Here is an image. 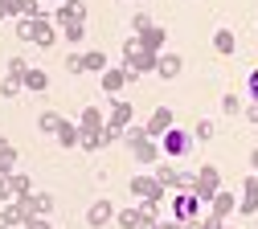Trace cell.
Returning <instances> with one entry per match:
<instances>
[{
  "instance_id": "obj_1",
  "label": "cell",
  "mask_w": 258,
  "mask_h": 229,
  "mask_svg": "<svg viewBox=\"0 0 258 229\" xmlns=\"http://www.w3.org/2000/svg\"><path fill=\"white\" fill-rule=\"evenodd\" d=\"M156 61H160V53L144 49L140 37H127V41H123V65H127L136 78H140V74H152V70H156Z\"/></svg>"
},
{
  "instance_id": "obj_2",
  "label": "cell",
  "mask_w": 258,
  "mask_h": 229,
  "mask_svg": "<svg viewBox=\"0 0 258 229\" xmlns=\"http://www.w3.org/2000/svg\"><path fill=\"white\" fill-rule=\"evenodd\" d=\"M192 143H197V135L192 131H184V127H172L164 139H160V151H164L168 160H184L188 151H192Z\"/></svg>"
},
{
  "instance_id": "obj_3",
  "label": "cell",
  "mask_w": 258,
  "mask_h": 229,
  "mask_svg": "<svg viewBox=\"0 0 258 229\" xmlns=\"http://www.w3.org/2000/svg\"><path fill=\"white\" fill-rule=\"evenodd\" d=\"M201 205H205V201H201L192 188L172 192V221H180V225H184V221H197V217H201Z\"/></svg>"
},
{
  "instance_id": "obj_4",
  "label": "cell",
  "mask_w": 258,
  "mask_h": 229,
  "mask_svg": "<svg viewBox=\"0 0 258 229\" xmlns=\"http://www.w3.org/2000/svg\"><path fill=\"white\" fill-rule=\"evenodd\" d=\"M156 180L172 188V192H184L192 188V180H197V172H188V168H176V164H156Z\"/></svg>"
},
{
  "instance_id": "obj_5",
  "label": "cell",
  "mask_w": 258,
  "mask_h": 229,
  "mask_svg": "<svg viewBox=\"0 0 258 229\" xmlns=\"http://www.w3.org/2000/svg\"><path fill=\"white\" fill-rule=\"evenodd\" d=\"M192 192H197V196H201L205 205H209L213 196L221 192V172L213 168V164H205V168H197V180H192Z\"/></svg>"
},
{
  "instance_id": "obj_6",
  "label": "cell",
  "mask_w": 258,
  "mask_h": 229,
  "mask_svg": "<svg viewBox=\"0 0 258 229\" xmlns=\"http://www.w3.org/2000/svg\"><path fill=\"white\" fill-rule=\"evenodd\" d=\"M132 78H136V74H132V70H127V65L119 61V65H107V70L99 74V86H103L111 98H119V90H123L127 82H132Z\"/></svg>"
},
{
  "instance_id": "obj_7",
  "label": "cell",
  "mask_w": 258,
  "mask_h": 229,
  "mask_svg": "<svg viewBox=\"0 0 258 229\" xmlns=\"http://www.w3.org/2000/svg\"><path fill=\"white\" fill-rule=\"evenodd\" d=\"M172 127H176V115H172L168 107H156V111H152V119L144 123V131H148V139H164V135H168Z\"/></svg>"
},
{
  "instance_id": "obj_8",
  "label": "cell",
  "mask_w": 258,
  "mask_h": 229,
  "mask_svg": "<svg viewBox=\"0 0 258 229\" xmlns=\"http://www.w3.org/2000/svg\"><path fill=\"white\" fill-rule=\"evenodd\" d=\"M132 192H136V201H140V196H152V201H164V196H168V188L156 180V172H152V176L140 172V176L132 180Z\"/></svg>"
},
{
  "instance_id": "obj_9",
  "label": "cell",
  "mask_w": 258,
  "mask_h": 229,
  "mask_svg": "<svg viewBox=\"0 0 258 229\" xmlns=\"http://www.w3.org/2000/svg\"><path fill=\"white\" fill-rule=\"evenodd\" d=\"M111 221H115V205L107 201V196H99V201L86 209V225H90V229H103V225H111Z\"/></svg>"
},
{
  "instance_id": "obj_10",
  "label": "cell",
  "mask_w": 258,
  "mask_h": 229,
  "mask_svg": "<svg viewBox=\"0 0 258 229\" xmlns=\"http://www.w3.org/2000/svg\"><path fill=\"white\" fill-rule=\"evenodd\" d=\"M57 25H70V21H86V0H61V5L49 13Z\"/></svg>"
},
{
  "instance_id": "obj_11",
  "label": "cell",
  "mask_w": 258,
  "mask_h": 229,
  "mask_svg": "<svg viewBox=\"0 0 258 229\" xmlns=\"http://www.w3.org/2000/svg\"><path fill=\"white\" fill-rule=\"evenodd\" d=\"M132 103H127V98H115L111 103V111H107V127H115V131H127L132 127Z\"/></svg>"
},
{
  "instance_id": "obj_12",
  "label": "cell",
  "mask_w": 258,
  "mask_h": 229,
  "mask_svg": "<svg viewBox=\"0 0 258 229\" xmlns=\"http://www.w3.org/2000/svg\"><path fill=\"white\" fill-rule=\"evenodd\" d=\"M132 156H136V164H144V168H156L160 164V139H140L132 147Z\"/></svg>"
},
{
  "instance_id": "obj_13",
  "label": "cell",
  "mask_w": 258,
  "mask_h": 229,
  "mask_svg": "<svg viewBox=\"0 0 258 229\" xmlns=\"http://www.w3.org/2000/svg\"><path fill=\"white\" fill-rule=\"evenodd\" d=\"M136 37H140V45H144V49L160 53V49H164V41H168V33H164V25H148L144 33H136Z\"/></svg>"
},
{
  "instance_id": "obj_14",
  "label": "cell",
  "mask_w": 258,
  "mask_h": 229,
  "mask_svg": "<svg viewBox=\"0 0 258 229\" xmlns=\"http://www.w3.org/2000/svg\"><path fill=\"white\" fill-rule=\"evenodd\" d=\"M238 213H258V180L246 176L242 180V196H238Z\"/></svg>"
},
{
  "instance_id": "obj_15",
  "label": "cell",
  "mask_w": 258,
  "mask_h": 229,
  "mask_svg": "<svg viewBox=\"0 0 258 229\" xmlns=\"http://www.w3.org/2000/svg\"><path fill=\"white\" fill-rule=\"evenodd\" d=\"M78 127H82V135H99V131L107 127V115H103L99 107H86L82 119H78Z\"/></svg>"
},
{
  "instance_id": "obj_16",
  "label": "cell",
  "mask_w": 258,
  "mask_h": 229,
  "mask_svg": "<svg viewBox=\"0 0 258 229\" xmlns=\"http://www.w3.org/2000/svg\"><path fill=\"white\" fill-rule=\"evenodd\" d=\"M180 65H184V57H180V53H160V61H156V74L164 78V82H172V78L180 74Z\"/></svg>"
},
{
  "instance_id": "obj_17",
  "label": "cell",
  "mask_w": 258,
  "mask_h": 229,
  "mask_svg": "<svg viewBox=\"0 0 258 229\" xmlns=\"http://www.w3.org/2000/svg\"><path fill=\"white\" fill-rule=\"evenodd\" d=\"M209 213H217V217L225 221V217H230V213H238V196H234V192H225V188H221V192L213 196V201H209Z\"/></svg>"
},
{
  "instance_id": "obj_18",
  "label": "cell",
  "mask_w": 258,
  "mask_h": 229,
  "mask_svg": "<svg viewBox=\"0 0 258 229\" xmlns=\"http://www.w3.org/2000/svg\"><path fill=\"white\" fill-rule=\"evenodd\" d=\"M57 143H61V147H82V127H74V123L61 119V127H57Z\"/></svg>"
},
{
  "instance_id": "obj_19",
  "label": "cell",
  "mask_w": 258,
  "mask_h": 229,
  "mask_svg": "<svg viewBox=\"0 0 258 229\" xmlns=\"http://www.w3.org/2000/svg\"><path fill=\"white\" fill-rule=\"evenodd\" d=\"M25 90L45 94V90H49V74H45V70H37V65H29V74H25Z\"/></svg>"
},
{
  "instance_id": "obj_20",
  "label": "cell",
  "mask_w": 258,
  "mask_h": 229,
  "mask_svg": "<svg viewBox=\"0 0 258 229\" xmlns=\"http://www.w3.org/2000/svg\"><path fill=\"white\" fill-rule=\"evenodd\" d=\"M0 172H5V176L17 172V147H13L5 135H0Z\"/></svg>"
},
{
  "instance_id": "obj_21",
  "label": "cell",
  "mask_w": 258,
  "mask_h": 229,
  "mask_svg": "<svg viewBox=\"0 0 258 229\" xmlns=\"http://www.w3.org/2000/svg\"><path fill=\"white\" fill-rule=\"evenodd\" d=\"M234 45H238L234 29H217V33H213V49H217L221 57H230V53H234Z\"/></svg>"
},
{
  "instance_id": "obj_22",
  "label": "cell",
  "mask_w": 258,
  "mask_h": 229,
  "mask_svg": "<svg viewBox=\"0 0 258 229\" xmlns=\"http://www.w3.org/2000/svg\"><path fill=\"white\" fill-rule=\"evenodd\" d=\"M115 221H119V229H140L144 225V213H140V205H132V209H119Z\"/></svg>"
},
{
  "instance_id": "obj_23",
  "label": "cell",
  "mask_w": 258,
  "mask_h": 229,
  "mask_svg": "<svg viewBox=\"0 0 258 229\" xmlns=\"http://www.w3.org/2000/svg\"><path fill=\"white\" fill-rule=\"evenodd\" d=\"M61 41L82 45V41H86V21H70V25H61Z\"/></svg>"
},
{
  "instance_id": "obj_24",
  "label": "cell",
  "mask_w": 258,
  "mask_h": 229,
  "mask_svg": "<svg viewBox=\"0 0 258 229\" xmlns=\"http://www.w3.org/2000/svg\"><path fill=\"white\" fill-rule=\"evenodd\" d=\"M57 127H61V115L57 111H41L37 115V131H41V135H57Z\"/></svg>"
},
{
  "instance_id": "obj_25",
  "label": "cell",
  "mask_w": 258,
  "mask_h": 229,
  "mask_svg": "<svg viewBox=\"0 0 258 229\" xmlns=\"http://www.w3.org/2000/svg\"><path fill=\"white\" fill-rule=\"evenodd\" d=\"M107 65H111V61H107L103 49H86V70H90V74H103Z\"/></svg>"
},
{
  "instance_id": "obj_26",
  "label": "cell",
  "mask_w": 258,
  "mask_h": 229,
  "mask_svg": "<svg viewBox=\"0 0 258 229\" xmlns=\"http://www.w3.org/2000/svg\"><path fill=\"white\" fill-rule=\"evenodd\" d=\"M21 86H25V78L5 74V82H0V98H17V94H21Z\"/></svg>"
},
{
  "instance_id": "obj_27",
  "label": "cell",
  "mask_w": 258,
  "mask_h": 229,
  "mask_svg": "<svg viewBox=\"0 0 258 229\" xmlns=\"http://www.w3.org/2000/svg\"><path fill=\"white\" fill-rule=\"evenodd\" d=\"M9 184H13V196H29V192H33V180H29L25 172H13Z\"/></svg>"
},
{
  "instance_id": "obj_28",
  "label": "cell",
  "mask_w": 258,
  "mask_h": 229,
  "mask_svg": "<svg viewBox=\"0 0 258 229\" xmlns=\"http://www.w3.org/2000/svg\"><path fill=\"white\" fill-rule=\"evenodd\" d=\"M17 41H33V17H17Z\"/></svg>"
},
{
  "instance_id": "obj_29",
  "label": "cell",
  "mask_w": 258,
  "mask_h": 229,
  "mask_svg": "<svg viewBox=\"0 0 258 229\" xmlns=\"http://www.w3.org/2000/svg\"><path fill=\"white\" fill-rule=\"evenodd\" d=\"M66 70L70 74H86V53H66Z\"/></svg>"
},
{
  "instance_id": "obj_30",
  "label": "cell",
  "mask_w": 258,
  "mask_h": 229,
  "mask_svg": "<svg viewBox=\"0 0 258 229\" xmlns=\"http://www.w3.org/2000/svg\"><path fill=\"white\" fill-rule=\"evenodd\" d=\"M33 201H37V217H49L53 213V196L49 192H33Z\"/></svg>"
},
{
  "instance_id": "obj_31",
  "label": "cell",
  "mask_w": 258,
  "mask_h": 229,
  "mask_svg": "<svg viewBox=\"0 0 258 229\" xmlns=\"http://www.w3.org/2000/svg\"><path fill=\"white\" fill-rule=\"evenodd\" d=\"M21 17H45V9H41V0H21Z\"/></svg>"
},
{
  "instance_id": "obj_32",
  "label": "cell",
  "mask_w": 258,
  "mask_h": 229,
  "mask_svg": "<svg viewBox=\"0 0 258 229\" xmlns=\"http://www.w3.org/2000/svg\"><path fill=\"white\" fill-rule=\"evenodd\" d=\"M192 135H197V143H209V139H213V123H209V119H201L197 127H192Z\"/></svg>"
},
{
  "instance_id": "obj_33",
  "label": "cell",
  "mask_w": 258,
  "mask_h": 229,
  "mask_svg": "<svg viewBox=\"0 0 258 229\" xmlns=\"http://www.w3.org/2000/svg\"><path fill=\"white\" fill-rule=\"evenodd\" d=\"M9 74H17V78H25V74H29V61H25L21 53H13V57H9Z\"/></svg>"
},
{
  "instance_id": "obj_34",
  "label": "cell",
  "mask_w": 258,
  "mask_h": 229,
  "mask_svg": "<svg viewBox=\"0 0 258 229\" xmlns=\"http://www.w3.org/2000/svg\"><path fill=\"white\" fill-rule=\"evenodd\" d=\"M221 111H225V115H238V111H246V107H242L238 94H225V98H221Z\"/></svg>"
},
{
  "instance_id": "obj_35",
  "label": "cell",
  "mask_w": 258,
  "mask_h": 229,
  "mask_svg": "<svg viewBox=\"0 0 258 229\" xmlns=\"http://www.w3.org/2000/svg\"><path fill=\"white\" fill-rule=\"evenodd\" d=\"M197 225H201V229H225V221H221L217 213H201V217H197Z\"/></svg>"
},
{
  "instance_id": "obj_36",
  "label": "cell",
  "mask_w": 258,
  "mask_h": 229,
  "mask_svg": "<svg viewBox=\"0 0 258 229\" xmlns=\"http://www.w3.org/2000/svg\"><path fill=\"white\" fill-rule=\"evenodd\" d=\"M148 25H152V17H148V13H136V17H132V29H136V33H144Z\"/></svg>"
},
{
  "instance_id": "obj_37",
  "label": "cell",
  "mask_w": 258,
  "mask_h": 229,
  "mask_svg": "<svg viewBox=\"0 0 258 229\" xmlns=\"http://www.w3.org/2000/svg\"><path fill=\"white\" fill-rule=\"evenodd\" d=\"M246 82H250V103H258V70H250Z\"/></svg>"
},
{
  "instance_id": "obj_38",
  "label": "cell",
  "mask_w": 258,
  "mask_h": 229,
  "mask_svg": "<svg viewBox=\"0 0 258 229\" xmlns=\"http://www.w3.org/2000/svg\"><path fill=\"white\" fill-rule=\"evenodd\" d=\"M5 5V17H21V0H0Z\"/></svg>"
},
{
  "instance_id": "obj_39",
  "label": "cell",
  "mask_w": 258,
  "mask_h": 229,
  "mask_svg": "<svg viewBox=\"0 0 258 229\" xmlns=\"http://www.w3.org/2000/svg\"><path fill=\"white\" fill-rule=\"evenodd\" d=\"M25 229H53L49 217H33V221H25Z\"/></svg>"
},
{
  "instance_id": "obj_40",
  "label": "cell",
  "mask_w": 258,
  "mask_h": 229,
  "mask_svg": "<svg viewBox=\"0 0 258 229\" xmlns=\"http://www.w3.org/2000/svg\"><path fill=\"white\" fill-rule=\"evenodd\" d=\"M13 225H17V221H13V213H9V205H5V209H0V229H13Z\"/></svg>"
},
{
  "instance_id": "obj_41",
  "label": "cell",
  "mask_w": 258,
  "mask_h": 229,
  "mask_svg": "<svg viewBox=\"0 0 258 229\" xmlns=\"http://www.w3.org/2000/svg\"><path fill=\"white\" fill-rule=\"evenodd\" d=\"M250 168H254V172H258V147H254V151H250Z\"/></svg>"
},
{
  "instance_id": "obj_42",
  "label": "cell",
  "mask_w": 258,
  "mask_h": 229,
  "mask_svg": "<svg viewBox=\"0 0 258 229\" xmlns=\"http://www.w3.org/2000/svg\"><path fill=\"white\" fill-rule=\"evenodd\" d=\"M41 5H49V0H41ZM53 5H61V0H53Z\"/></svg>"
},
{
  "instance_id": "obj_43",
  "label": "cell",
  "mask_w": 258,
  "mask_h": 229,
  "mask_svg": "<svg viewBox=\"0 0 258 229\" xmlns=\"http://www.w3.org/2000/svg\"><path fill=\"white\" fill-rule=\"evenodd\" d=\"M225 229H238V225H225Z\"/></svg>"
},
{
  "instance_id": "obj_44",
  "label": "cell",
  "mask_w": 258,
  "mask_h": 229,
  "mask_svg": "<svg viewBox=\"0 0 258 229\" xmlns=\"http://www.w3.org/2000/svg\"><path fill=\"white\" fill-rule=\"evenodd\" d=\"M0 176H5V172H0Z\"/></svg>"
}]
</instances>
